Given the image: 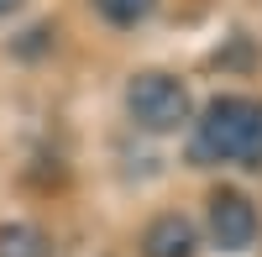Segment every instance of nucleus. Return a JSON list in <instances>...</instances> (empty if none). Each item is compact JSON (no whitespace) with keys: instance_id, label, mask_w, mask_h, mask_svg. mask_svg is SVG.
<instances>
[{"instance_id":"5","label":"nucleus","mask_w":262,"mask_h":257,"mask_svg":"<svg viewBox=\"0 0 262 257\" xmlns=\"http://www.w3.org/2000/svg\"><path fill=\"white\" fill-rule=\"evenodd\" d=\"M0 257H53L48 237L27 221H6L0 226Z\"/></svg>"},{"instance_id":"7","label":"nucleus","mask_w":262,"mask_h":257,"mask_svg":"<svg viewBox=\"0 0 262 257\" xmlns=\"http://www.w3.org/2000/svg\"><path fill=\"white\" fill-rule=\"evenodd\" d=\"M16 6H21V0H0V16H11V11H16Z\"/></svg>"},{"instance_id":"4","label":"nucleus","mask_w":262,"mask_h":257,"mask_svg":"<svg viewBox=\"0 0 262 257\" xmlns=\"http://www.w3.org/2000/svg\"><path fill=\"white\" fill-rule=\"evenodd\" d=\"M200 252V226L179 210H168V216L147 221L142 231V257H194Z\"/></svg>"},{"instance_id":"2","label":"nucleus","mask_w":262,"mask_h":257,"mask_svg":"<svg viewBox=\"0 0 262 257\" xmlns=\"http://www.w3.org/2000/svg\"><path fill=\"white\" fill-rule=\"evenodd\" d=\"M126 116L137 121L142 132H152V137L179 132V126L194 121L189 84L173 79V74H163V69H142V74H131V84H126Z\"/></svg>"},{"instance_id":"6","label":"nucleus","mask_w":262,"mask_h":257,"mask_svg":"<svg viewBox=\"0 0 262 257\" xmlns=\"http://www.w3.org/2000/svg\"><path fill=\"white\" fill-rule=\"evenodd\" d=\"M95 11L111 21V27H142V21L158 11V0H95Z\"/></svg>"},{"instance_id":"1","label":"nucleus","mask_w":262,"mask_h":257,"mask_svg":"<svg viewBox=\"0 0 262 257\" xmlns=\"http://www.w3.org/2000/svg\"><path fill=\"white\" fill-rule=\"evenodd\" d=\"M189 158L200 168H262V100L252 95H221L210 100L189 137Z\"/></svg>"},{"instance_id":"3","label":"nucleus","mask_w":262,"mask_h":257,"mask_svg":"<svg viewBox=\"0 0 262 257\" xmlns=\"http://www.w3.org/2000/svg\"><path fill=\"white\" fill-rule=\"evenodd\" d=\"M205 226H210V242L236 257V252H252L257 231H262V216L242 189H215L205 200Z\"/></svg>"}]
</instances>
